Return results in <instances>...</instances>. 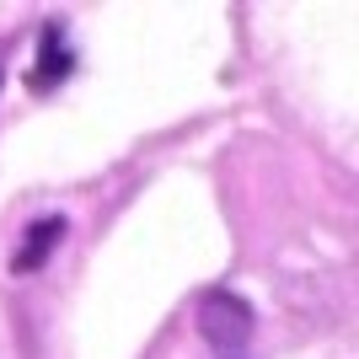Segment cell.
<instances>
[{"label": "cell", "mask_w": 359, "mask_h": 359, "mask_svg": "<svg viewBox=\"0 0 359 359\" xmlns=\"http://www.w3.org/2000/svg\"><path fill=\"white\" fill-rule=\"evenodd\" d=\"M198 332H204V344L220 348V354H236V348L252 344L257 332V311L252 300H241L236 290H204L198 295Z\"/></svg>", "instance_id": "1"}, {"label": "cell", "mask_w": 359, "mask_h": 359, "mask_svg": "<svg viewBox=\"0 0 359 359\" xmlns=\"http://www.w3.org/2000/svg\"><path fill=\"white\" fill-rule=\"evenodd\" d=\"M75 65H81V54L65 43V16H48L43 22V43H38V65L27 70V86L38 91V97H48V91H60L75 75Z\"/></svg>", "instance_id": "2"}, {"label": "cell", "mask_w": 359, "mask_h": 359, "mask_svg": "<svg viewBox=\"0 0 359 359\" xmlns=\"http://www.w3.org/2000/svg\"><path fill=\"white\" fill-rule=\"evenodd\" d=\"M70 236V220L65 215H43V220H32L27 231H22V241H16V252H11V273L16 279H27V273H38L54 257V247Z\"/></svg>", "instance_id": "3"}]
</instances>
